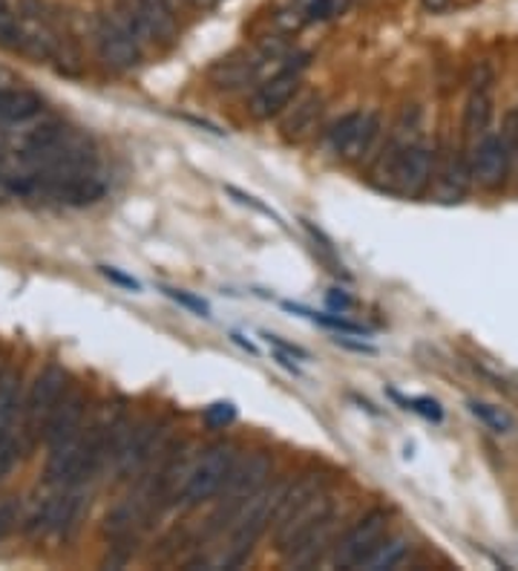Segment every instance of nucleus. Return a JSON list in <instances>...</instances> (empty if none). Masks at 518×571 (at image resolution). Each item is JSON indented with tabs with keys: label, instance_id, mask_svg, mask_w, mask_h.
<instances>
[{
	"label": "nucleus",
	"instance_id": "obj_22",
	"mask_svg": "<svg viewBox=\"0 0 518 571\" xmlns=\"http://www.w3.org/2000/svg\"><path fill=\"white\" fill-rule=\"evenodd\" d=\"M467 407H469V412H473L475 419L481 421L484 427H489L493 434H510L512 425H516L510 412L504 410V407H498V405H487V401H478V398H473Z\"/></svg>",
	"mask_w": 518,
	"mask_h": 571
},
{
	"label": "nucleus",
	"instance_id": "obj_18",
	"mask_svg": "<svg viewBox=\"0 0 518 571\" xmlns=\"http://www.w3.org/2000/svg\"><path fill=\"white\" fill-rule=\"evenodd\" d=\"M412 554V540L403 534H386L372 551L366 554V560L360 563V569L366 571H388L401 569Z\"/></svg>",
	"mask_w": 518,
	"mask_h": 571
},
{
	"label": "nucleus",
	"instance_id": "obj_33",
	"mask_svg": "<svg viewBox=\"0 0 518 571\" xmlns=\"http://www.w3.org/2000/svg\"><path fill=\"white\" fill-rule=\"evenodd\" d=\"M185 3H187V7L201 9V12H205V9H216V7H219L222 0H185Z\"/></svg>",
	"mask_w": 518,
	"mask_h": 571
},
{
	"label": "nucleus",
	"instance_id": "obj_16",
	"mask_svg": "<svg viewBox=\"0 0 518 571\" xmlns=\"http://www.w3.org/2000/svg\"><path fill=\"white\" fill-rule=\"evenodd\" d=\"M493 73L489 67H481L478 75H475L473 88H469L467 95V108H464V133L469 139H481L487 133L489 122H493Z\"/></svg>",
	"mask_w": 518,
	"mask_h": 571
},
{
	"label": "nucleus",
	"instance_id": "obj_3",
	"mask_svg": "<svg viewBox=\"0 0 518 571\" xmlns=\"http://www.w3.org/2000/svg\"><path fill=\"white\" fill-rule=\"evenodd\" d=\"M286 488L288 485H266V488H259V491L245 502L242 511H239L237 520H234V526H230L225 551L219 554V560H216L219 569H239V565L251 557L259 537L266 534L268 526L277 520V511H280Z\"/></svg>",
	"mask_w": 518,
	"mask_h": 571
},
{
	"label": "nucleus",
	"instance_id": "obj_21",
	"mask_svg": "<svg viewBox=\"0 0 518 571\" xmlns=\"http://www.w3.org/2000/svg\"><path fill=\"white\" fill-rule=\"evenodd\" d=\"M0 47L21 55L23 47V16L9 9V3H0Z\"/></svg>",
	"mask_w": 518,
	"mask_h": 571
},
{
	"label": "nucleus",
	"instance_id": "obj_8",
	"mask_svg": "<svg viewBox=\"0 0 518 571\" xmlns=\"http://www.w3.org/2000/svg\"><path fill=\"white\" fill-rule=\"evenodd\" d=\"M93 44L95 52H99L101 64L107 67V70H113V73H130V70H136L144 59V44L113 16V12H110V16H95Z\"/></svg>",
	"mask_w": 518,
	"mask_h": 571
},
{
	"label": "nucleus",
	"instance_id": "obj_11",
	"mask_svg": "<svg viewBox=\"0 0 518 571\" xmlns=\"http://www.w3.org/2000/svg\"><path fill=\"white\" fill-rule=\"evenodd\" d=\"M388 513L383 508L363 513L349 531L338 540V545H331V565L338 569H360V563L366 560L369 551L386 537Z\"/></svg>",
	"mask_w": 518,
	"mask_h": 571
},
{
	"label": "nucleus",
	"instance_id": "obj_10",
	"mask_svg": "<svg viewBox=\"0 0 518 571\" xmlns=\"http://www.w3.org/2000/svg\"><path fill=\"white\" fill-rule=\"evenodd\" d=\"M377 133H381L377 113L358 110V113H345L331 124L329 133H325V145L343 162H360L374 147Z\"/></svg>",
	"mask_w": 518,
	"mask_h": 571
},
{
	"label": "nucleus",
	"instance_id": "obj_7",
	"mask_svg": "<svg viewBox=\"0 0 518 571\" xmlns=\"http://www.w3.org/2000/svg\"><path fill=\"white\" fill-rule=\"evenodd\" d=\"M170 441V430L162 419H144L138 425H133L127 441H124V450L118 453V462H115V477L118 482H133L151 468L158 459V453L167 448Z\"/></svg>",
	"mask_w": 518,
	"mask_h": 571
},
{
	"label": "nucleus",
	"instance_id": "obj_23",
	"mask_svg": "<svg viewBox=\"0 0 518 571\" xmlns=\"http://www.w3.org/2000/svg\"><path fill=\"white\" fill-rule=\"evenodd\" d=\"M345 9V0H302L297 7V23H323L340 16Z\"/></svg>",
	"mask_w": 518,
	"mask_h": 571
},
{
	"label": "nucleus",
	"instance_id": "obj_15",
	"mask_svg": "<svg viewBox=\"0 0 518 571\" xmlns=\"http://www.w3.org/2000/svg\"><path fill=\"white\" fill-rule=\"evenodd\" d=\"M469 182H473V174H469V160L467 156H444V160H435V171H432V196L444 205L460 203L469 191Z\"/></svg>",
	"mask_w": 518,
	"mask_h": 571
},
{
	"label": "nucleus",
	"instance_id": "obj_20",
	"mask_svg": "<svg viewBox=\"0 0 518 571\" xmlns=\"http://www.w3.org/2000/svg\"><path fill=\"white\" fill-rule=\"evenodd\" d=\"M14 412H18V373L3 369L0 373V441L12 436L9 427H12Z\"/></svg>",
	"mask_w": 518,
	"mask_h": 571
},
{
	"label": "nucleus",
	"instance_id": "obj_6",
	"mask_svg": "<svg viewBox=\"0 0 518 571\" xmlns=\"http://www.w3.org/2000/svg\"><path fill=\"white\" fill-rule=\"evenodd\" d=\"M66 390V373L58 364H50L38 373V378L32 381L27 392V401H23V427L18 430L27 445V450L43 439L46 434V425H50L52 412H55L58 401Z\"/></svg>",
	"mask_w": 518,
	"mask_h": 571
},
{
	"label": "nucleus",
	"instance_id": "obj_5",
	"mask_svg": "<svg viewBox=\"0 0 518 571\" xmlns=\"http://www.w3.org/2000/svg\"><path fill=\"white\" fill-rule=\"evenodd\" d=\"M237 445L234 441H216L210 448H205L196 459L190 477H187L185 491L179 497V506L199 508L210 499L219 497L222 485L228 482L230 470L237 465Z\"/></svg>",
	"mask_w": 518,
	"mask_h": 571
},
{
	"label": "nucleus",
	"instance_id": "obj_12",
	"mask_svg": "<svg viewBox=\"0 0 518 571\" xmlns=\"http://www.w3.org/2000/svg\"><path fill=\"white\" fill-rule=\"evenodd\" d=\"M113 16L127 27L142 44H170L176 38V16L144 0H115Z\"/></svg>",
	"mask_w": 518,
	"mask_h": 571
},
{
	"label": "nucleus",
	"instance_id": "obj_14",
	"mask_svg": "<svg viewBox=\"0 0 518 571\" xmlns=\"http://www.w3.org/2000/svg\"><path fill=\"white\" fill-rule=\"evenodd\" d=\"M81 513V497L72 493V488H61L52 499H46L29 520V534H66Z\"/></svg>",
	"mask_w": 518,
	"mask_h": 571
},
{
	"label": "nucleus",
	"instance_id": "obj_17",
	"mask_svg": "<svg viewBox=\"0 0 518 571\" xmlns=\"http://www.w3.org/2000/svg\"><path fill=\"white\" fill-rule=\"evenodd\" d=\"M320 113H323V99L317 93L302 95L300 102L294 104V110L282 119V136L288 142H302L305 136H311V131L320 122Z\"/></svg>",
	"mask_w": 518,
	"mask_h": 571
},
{
	"label": "nucleus",
	"instance_id": "obj_37",
	"mask_svg": "<svg viewBox=\"0 0 518 571\" xmlns=\"http://www.w3.org/2000/svg\"><path fill=\"white\" fill-rule=\"evenodd\" d=\"M0 3H7V0H0Z\"/></svg>",
	"mask_w": 518,
	"mask_h": 571
},
{
	"label": "nucleus",
	"instance_id": "obj_35",
	"mask_svg": "<svg viewBox=\"0 0 518 571\" xmlns=\"http://www.w3.org/2000/svg\"><path fill=\"white\" fill-rule=\"evenodd\" d=\"M329 306H340V309H349L352 306V300L345 295H329Z\"/></svg>",
	"mask_w": 518,
	"mask_h": 571
},
{
	"label": "nucleus",
	"instance_id": "obj_1",
	"mask_svg": "<svg viewBox=\"0 0 518 571\" xmlns=\"http://www.w3.org/2000/svg\"><path fill=\"white\" fill-rule=\"evenodd\" d=\"M415 119L410 122V110L397 122L392 142L374 165V185L392 196H417L424 194L435 171V151L421 142L415 133Z\"/></svg>",
	"mask_w": 518,
	"mask_h": 571
},
{
	"label": "nucleus",
	"instance_id": "obj_30",
	"mask_svg": "<svg viewBox=\"0 0 518 571\" xmlns=\"http://www.w3.org/2000/svg\"><path fill=\"white\" fill-rule=\"evenodd\" d=\"M266 338H268V344H277V347H280L282 353L294 355V358H300V361H305V358H309V353H305V349H302V347H297V344H288V340L277 338V335H266Z\"/></svg>",
	"mask_w": 518,
	"mask_h": 571
},
{
	"label": "nucleus",
	"instance_id": "obj_34",
	"mask_svg": "<svg viewBox=\"0 0 518 571\" xmlns=\"http://www.w3.org/2000/svg\"><path fill=\"white\" fill-rule=\"evenodd\" d=\"M421 3H424L426 12H444L449 7V0H421Z\"/></svg>",
	"mask_w": 518,
	"mask_h": 571
},
{
	"label": "nucleus",
	"instance_id": "obj_25",
	"mask_svg": "<svg viewBox=\"0 0 518 571\" xmlns=\"http://www.w3.org/2000/svg\"><path fill=\"white\" fill-rule=\"evenodd\" d=\"M392 396H395L397 401H403V405H406V410L421 412L424 419H432V421L444 419V410H441V405H438V401H435V398H426V396L403 398V396H397V392H392Z\"/></svg>",
	"mask_w": 518,
	"mask_h": 571
},
{
	"label": "nucleus",
	"instance_id": "obj_26",
	"mask_svg": "<svg viewBox=\"0 0 518 571\" xmlns=\"http://www.w3.org/2000/svg\"><path fill=\"white\" fill-rule=\"evenodd\" d=\"M18 520H21V508H18V502H14V499L0 502V542L12 534L14 526H18Z\"/></svg>",
	"mask_w": 518,
	"mask_h": 571
},
{
	"label": "nucleus",
	"instance_id": "obj_13",
	"mask_svg": "<svg viewBox=\"0 0 518 571\" xmlns=\"http://www.w3.org/2000/svg\"><path fill=\"white\" fill-rule=\"evenodd\" d=\"M467 160L473 182H478L481 188L496 191L501 188L504 182H507V176H510L512 147L504 133L501 136H498V133H484L481 139H475L473 142Z\"/></svg>",
	"mask_w": 518,
	"mask_h": 571
},
{
	"label": "nucleus",
	"instance_id": "obj_36",
	"mask_svg": "<svg viewBox=\"0 0 518 571\" xmlns=\"http://www.w3.org/2000/svg\"><path fill=\"white\" fill-rule=\"evenodd\" d=\"M7 176H9V153L0 147V180L7 182Z\"/></svg>",
	"mask_w": 518,
	"mask_h": 571
},
{
	"label": "nucleus",
	"instance_id": "obj_19",
	"mask_svg": "<svg viewBox=\"0 0 518 571\" xmlns=\"http://www.w3.org/2000/svg\"><path fill=\"white\" fill-rule=\"evenodd\" d=\"M43 113V99L29 90L0 88V122L23 124Z\"/></svg>",
	"mask_w": 518,
	"mask_h": 571
},
{
	"label": "nucleus",
	"instance_id": "obj_27",
	"mask_svg": "<svg viewBox=\"0 0 518 571\" xmlns=\"http://www.w3.org/2000/svg\"><path fill=\"white\" fill-rule=\"evenodd\" d=\"M165 292L167 297H170V300H176V304H182V306H187V309H194V312H199V315H205V318H208V312H210V306L205 304V300H199V297H194V295H187V292H182V289H162Z\"/></svg>",
	"mask_w": 518,
	"mask_h": 571
},
{
	"label": "nucleus",
	"instance_id": "obj_24",
	"mask_svg": "<svg viewBox=\"0 0 518 571\" xmlns=\"http://www.w3.org/2000/svg\"><path fill=\"white\" fill-rule=\"evenodd\" d=\"M23 450H27V445H23L21 434H12V436H7V439L0 441V482H3L9 473H12Z\"/></svg>",
	"mask_w": 518,
	"mask_h": 571
},
{
	"label": "nucleus",
	"instance_id": "obj_31",
	"mask_svg": "<svg viewBox=\"0 0 518 571\" xmlns=\"http://www.w3.org/2000/svg\"><path fill=\"white\" fill-rule=\"evenodd\" d=\"M101 275L107 277V281L118 283V286H127V289H138V281H133V277L122 275V272H115V268H110V266H101Z\"/></svg>",
	"mask_w": 518,
	"mask_h": 571
},
{
	"label": "nucleus",
	"instance_id": "obj_2",
	"mask_svg": "<svg viewBox=\"0 0 518 571\" xmlns=\"http://www.w3.org/2000/svg\"><path fill=\"white\" fill-rule=\"evenodd\" d=\"M334 517V502L329 499V477L325 473H305L291 482L282 493L280 511L273 520V549L288 554L294 542L311 534Z\"/></svg>",
	"mask_w": 518,
	"mask_h": 571
},
{
	"label": "nucleus",
	"instance_id": "obj_32",
	"mask_svg": "<svg viewBox=\"0 0 518 571\" xmlns=\"http://www.w3.org/2000/svg\"><path fill=\"white\" fill-rule=\"evenodd\" d=\"M144 3H153V7L173 12V16H176V7H179V0H144Z\"/></svg>",
	"mask_w": 518,
	"mask_h": 571
},
{
	"label": "nucleus",
	"instance_id": "obj_28",
	"mask_svg": "<svg viewBox=\"0 0 518 571\" xmlns=\"http://www.w3.org/2000/svg\"><path fill=\"white\" fill-rule=\"evenodd\" d=\"M225 191H228V194L234 196V200H237L239 205H251L253 211H259V214H266V217H271V220H277V223H280V217H277V211H273V208H268L266 203H259L257 196H251V194H242V191H239V188H234V185H228V188H225Z\"/></svg>",
	"mask_w": 518,
	"mask_h": 571
},
{
	"label": "nucleus",
	"instance_id": "obj_9",
	"mask_svg": "<svg viewBox=\"0 0 518 571\" xmlns=\"http://www.w3.org/2000/svg\"><path fill=\"white\" fill-rule=\"evenodd\" d=\"M309 64V55L305 52H297V55H288L286 64H280V70L273 75H268L257 90H253L251 102H248V113L259 122L277 116L291 104V99L300 90V75Z\"/></svg>",
	"mask_w": 518,
	"mask_h": 571
},
{
	"label": "nucleus",
	"instance_id": "obj_4",
	"mask_svg": "<svg viewBox=\"0 0 518 571\" xmlns=\"http://www.w3.org/2000/svg\"><path fill=\"white\" fill-rule=\"evenodd\" d=\"M268 473H271V456L266 450H257V453H248L245 459H237L234 470H230L228 482L222 485L219 491V502H216V511L208 517V526H205V537H219L225 531H230L237 513L242 511V506L259 488H266Z\"/></svg>",
	"mask_w": 518,
	"mask_h": 571
},
{
	"label": "nucleus",
	"instance_id": "obj_29",
	"mask_svg": "<svg viewBox=\"0 0 518 571\" xmlns=\"http://www.w3.org/2000/svg\"><path fill=\"white\" fill-rule=\"evenodd\" d=\"M205 419L210 421V425H228L230 419H234V407L230 405H214L208 407V412H205Z\"/></svg>",
	"mask_w": 518,
	"mask_h": 571
}]
</instances>
